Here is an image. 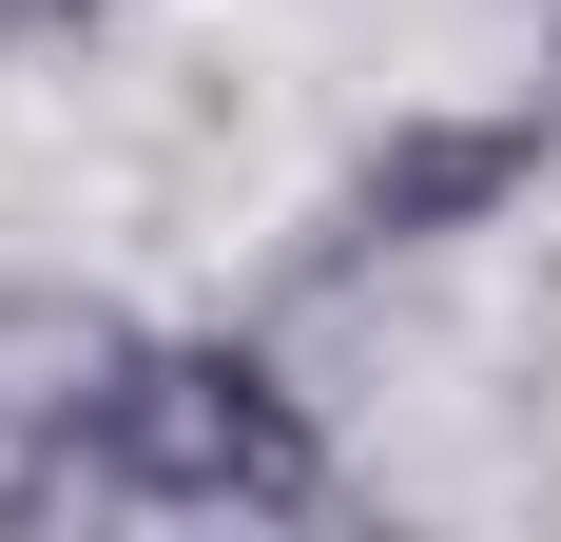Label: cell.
<instances>
[{"instance_id": "cell-1", "label": "cell", "mask_w": 561, "mask_h": 542, "mask_svg": "<svg viewBox=\"0 0 561 542\" xmlns=\"http://www.w3.org/2000/svg\"><path fill=\"white\" fill-rule=\"evenodd\" d=\"M39 465L78 504H156V523H310L348 485L330 427H310V387L252 329H136V349H98L58 387Z\"/></svg>"}, {"instance_id": "cell-2", "label": "cell", "mask_w": 561, "mask_h": 542, "mask_svg": "<svg viewBox=\"0 0 561 542\" xmlns=\"http://www.w3.org/2000/svg\"><path fill=\"white\" fill-rule=\"evenodd\" d=\"M561 156V98H484V116H407V136H388V156H368V174H348V194H330V233H310V252H446V233H484V214H504V194H523V174H542Z\"/></svg>"}, {"instance_id": "cell-3", "label": "cell", "mask_w": 561, "mask_h": 542, "mask_svg": "<svg viewBox=\"0 0 561 542\" xmlns=\"http://www.w3.org/2000/svg\"><path fill=\"white\" fill-rule=\"evenodd\" d=\"M58 20H78V0H0V39H58Z\"/></svg>"}]
</instances>
